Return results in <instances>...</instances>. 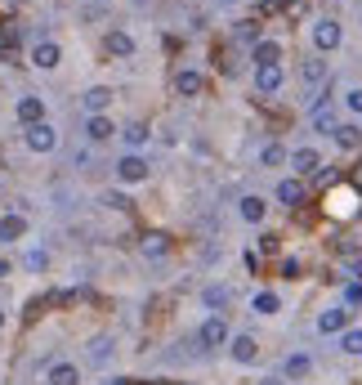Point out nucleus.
Returning <instances> with one entry per match:
<instances>
[{"mask_svg": "<svg viewBox=\"0 0 362 385\" xmlns=\"http://www.w3.org/2000/svg\"><path fill=\"white\" fill-rule=\"evenodd\" d=\"M233 36H237V41H255V23H237Z\"/></svg>", "mask_w": 362, "mask_h": 385, "instance_id": "473e14b6", "label": "nucleus"}, {"mask_svg": "<svg viewBox=\"0 0 362 385\" xmlns=\"http://www.w3.org/2000/svg\"><path fill=\"white\" fill-rule=\"evenodd\" d=\"M251 59H255V68H277V59H282V45H277V41H255Z\"/></svg>", "mask_w": 362, "mask_h": 385, "instance_id": "2eb2a0df", "label": "nucleus"}, {"mask_svg": "<svg viewBox=\"0 0 362 385\" xmlns=\"http://www.w3.org/2000/svg\"><path fill=\"white\" fill-rule=\"evenodd\" d=\"M139 251L148 260H161V256H170V238H166V233H148V238L139 242Z\"/></svg>", "mask_w": 362, "mask_h": 385, "instance_id": "a211bd4d", "label": "nucleus"}, {"mask_svg": "<svg viewBox=\"0 0 362 385\" xmlns=\"http://www.w3.org/2000/svg\"><path fill=\"white\" fill-rule=\"evenodd\" d=\"M58 59H63V49L54 41H41L36 49H31V63H36V68H58Z\"/></svg>", "mask_w": 362, "mask_h": 385, "instance_id": "6ab92c4d", "label": "nucleus"}, {"mask_svg": "<svg viewBox=\"0 0 362 385\" xmlns=\"http://www.w3.org/2000/svg\"><path fill=\"white\" fill-rule=\"evenodd\" d=\"M349 278L362 282V256H349Z\"/></svg>", "mask_w": 362, "mask_h": 385, "instance_id": "f704fd0d", "label": "nucleus"}, {"mask_svg": "<svg viewBox=\"0 0 362 385\" xmlns=\"http://www.w3.org/2000/svg\"><path fill=\"white\" fill-rule=\"evenodd\" d=\"M27 148H31V153H54V148H58V130L54 126H49V121H36V126H27Z\"/></svg>", "mask_w": 362, "mask_h": 385, "instance_id": "f03ea898", "label": "nucleus"}, {"mask_svg": "<svg viewBox=\"0 0 362 385\" xmlns=\"http://www.w3.org/2000/svg\"><path fill=\"white\" fill-rule=\"evenodd\" d=\"M282 161H286L282 144H264V148H259V166H282Z\"/></svg>", "mask_w": 362, "mask_h": 385, "instance_id": "cd10ccee", "label": "nucleus"}, {"mask_svg": "<svg viewBox=\"0 0 362 385\" xmlns=\"http://www.w3.org/2000/svg\"><path fill=\"white\" fill-rule=\"evenodd\" d=\"M277 202H282V206H300L304 202V184L300 179H282V184H277Z\"/></svg>", "mask_w": 362, "mask_h": 385, "instance_id": "5701e85b", "label": "nucleus"}, {"mask_svg": "<svg viewBox=\"0 0 362 385\" xmlns=\"http://www.w3.org/2000/svg\"><path fill=\"white\" fill-rule=\"evenodd\" d=\"M103 49H108L112 59H130V54H135V36H125V31H108Z\"/></svg>", "mask_w": 362, "mask_h": 385, "instance_id": "f3484780", "label": "nucleus"}, {"mask_svg": "<svg viewBox=\"0 0 362 385\" xmlns=\"http://www.w3.org/2000/svg\"><path fill=\"white\" fill-rule=\"evenodd\" d=\"M117 179H125V184H139V179H148V161H143L139 153L121 157V161H117Z\"/></svg>", "mask_w": 362, "mask_h": 385, "instance_id": "9d476101", "label": "nucleus"}, {"mask_svg": "<svg viewBox=\"0 0 362 385\" xmlns=\"http://www.w3.org/2000/svg\"><path fill=\"white\" fill-rule=\"evenodd\" d=\"M206 90V76L202 72H192V68H184V72H175V94H184V99H192V94H202Z\"/></svg>", "mask_w": 362, "mask_h": 385, "instance_id": "9b49d317", "label": "nucleus"}, {"mask_svg": "<svg viewBox=\"0 0 362 385\" xmlns=\"http://www.w3.org/2000/svg\"><path fill=\"white\" fill-rule=\"evenodd\" d=\"M228 354H233V363H255L259 359V341L251 336V331H237V336L228 341Z\"/></svg>", "mask_w": 362, "mask_h": 385, "instance_id": "0eeeda50", "label": "nucleus"}, {"mask_svg": "<svg viewBox=\"0 0 362 385\" xmlns=\"http://www.w3.org/2000/svg\"><path fill=\"white\" fill-rule=\"evenodd\" d=\"M14 116H19L23 126H36V121H45V99H41V94H23L19 104H14Z\"/></svg>", "mask_w": 362, "mask_h": 385, "instance_id": "423d86ee", "label": "nucleus"}, {"mask_svg": "<svg viewBox=\"0 0 362 385\" xmlns=\"http://www.w3.org/2000/svg\"><path fill=\"white\" fill-rule=\"evenodd\" d=\"M237 211H242V220H246V224H264L269 202H264V197H255V193H246L242 202H237Z\"/></svg>", "mask_w": 362, "mask_h": 385, "instance_id": "ddd939ff", "label": "nucleus"}, {"mask_svg": "<svg viewBox=\"0 0 362 385\" xmlns=\"http://www.w3.org/2000/svg\"><path fill=\"white\" fill-rule=\"evenodd\" d=\"M251 309H255L259 318H269V314H277V309H282V300H277V291H255Z\"/></svg>", "mask_w": 362, "mask_h": 385, "instance_id": "393cba45", "label": "nucleus"}, {"mask_svg": "<svg viewBox=\"0 0 362 385\" xmlns=\"http://www.w3.org/2000/svg\"><path fill=\"white\" fill-rule=\"evenodd\" d=\"M5 274H9V264H5V260H0V278H5Z\"/></svg>", "mask_w": 362, "mask_h": 385, "instance_id": "ea45409f", "label": "nucleus"}, {"mask_svg": "<svg viewBox=\"0 0 362 385\" xmlns=\"http://www.w3.org/2000/svg\"><path fill=\"white\" fill-rule=\"evenodd\" d=\"M202 305H206V309H224V305H233V287H224V282L206 287V291H202Z\"/></svg>", "mask_w": 362, "mask_h": 385, "instance_id": "4be33fe9", "label": "nucleus"}, {"mask_svg": "<svg viewBox=\"0 0 362 385\" xmlns=\"http://www.w3.org/2000/svg\"><path fill=\"white\" fill-rule=\"evenodd\" d=\"M19 238H27V220L23 215H5L0 220V242H19Z\"/></svg>", "mask_w": 362, "mask_h": 385, "instance_id": "b1692460", "label": "nucleus"}, {"mask_svg": "<svg viewBox=\"0 0 362 385\" xmlns=\"http://www.w3.org/2000/svg\"><path fill=\"white\" fill-rule=\"evenodd\" d=\"M282 274L286 278H300V260H282Z\"/></svg>", "mask_w": 362, "mask_h": 385, "instance_id": "c9c22d12", "label": "nucleus"}, {"mask_svg": "<svg viewBox=\"0 0 362 385\" xmlns=\"http://www.w3.org/2000/svg\"><path fill=\"white\" fill-rule=\"evenodd\" d=\"M224 5H237V0H224Z\"/></svg>", "mask_w": 362, "mask_h": 385, "instance_id": "37998d69", "label": "nucleus"}, {"mask_svg": "<svg viewBox=\"0 0 362 385\" xmlns=\"http://www.w3.org/2000/svg\"><path fill=\"white\" fill-rule=\"evenodd\" d=\"M336 108L331 104H326V99H322V104H314V130H318V135H336Z\"/></svg>", "mask_w": 362, "mask_h": 385, "instance_id": "dca6fc26", "label": "nucleus"}, {"mask_svg": "<svg viewBox=\"0 0 362 385\" xmlns=\"http://www.w3.org/2000/svg\"><path fill=\"white\" fill-rule=\"evenodd\" d=\"M0 327H5V309H0Z\"/></svg>", "mask_w": 362, "mask_h": 385, "instance_id": "79ce46f5", "label": "nucleus"}, {"mask_svg": "<svg viewBox=\"0 0 362 385\" xmlns=\"http://www.w3.org/2000/svg\"><path fill=\"white\" fill-rule=\"evenodd\" d=\"M135 5H148V0H135Z\"/></svg>", "mask_w": 362, "mask_h": 385, "instance_id": "c03bdc74", "label": "nucleus"}, {"mask_svg": "<svg viewBox=\"0 0 362 385\" xmlns=\"http://www.w3.org/2000/svg\"><path fill=\"white\" fill-rule=\"evenodd\" d=\"M362 305V282H344V309H358Z\"/></svg>", "mask_w": 362, "mask_h": 385, "instance_id": "c756f323", "label": "nucleus"}, {"mask_svg": "<svg viewBox=\"0 0 362 385\" xmlns=\"http://www.w3.org/2000/svg\"><path fill=\"white\" fill-rule=\"evenodd\" d=\"M291 166H295V175H314L318 166H322V153H318V148H295Z\"/></svg>", "mask_w": 362, "mask_h": 385, "instance_id": "4468645a", "label": "nucleus"}, {"mask_svg": "<svg viewBox=\"0 0 362 385\" xmlns=\"http://www.w3.org/2000/svg\"><path fill=\"white\" fill-rule=\"evenodd\" d=\"M0 5H5V9H14V5H19V0H0Z\"/></svg>", "mask_w": 362, "mask_h": 385, "instance_id": "58836bf2", "label": "nucleus"}, {"mask_svg": "<svg viewBox=\"0 0 362 385\" xmlns=\"http://www.w3.org/2000/svg\"><path fill=\"white\" fill-rule=\"evenodd\" d=\"M309 367H314V359H309V354H291V359H286V367H282V372H286V376H304Z\"/></svg>", "mask_w": 362, "mask_h": 385, "instance_id": "c85d7f7f", "label": "nucleus"}, {"mask_svg": "<svg viewBox=\"0 0 362 385\" xmlns=\"http://www.w3.org/2000/svg\"><path fill=\"white\" fill-rule=\"evenodd\" d=\"M228 341H233V331H228V323H224L219 314H210L206 323L197 327V345H202L206 354H210V349H219V345H228Z\"/></svg>", "mask_w": 362, "mask_h": 385, "instance_id": "f257e3e1", "label": "nucleus"}, {"mask_svg": "<svg viewBox=\"0 0 362 385\" xmlns=\"http://www.w3.org/2000/svg\"><path fill=\"white\" fill-rule=\"evenodd\" d=\"M108 385H130V381H125V376H121V381H108Z\"/></svg>", "mask_w": 362, "mask_h": 385, "instance_id": "a19ab883", "label": "nucleus"}, {"mask_svg": "<svg viewBox=\"0 0 362 385\" xmlns=\"http://www.w3.org/2000/svg\"><path fill=\"white\" fill-rule=\"evenodd\" d=\"M318 331H322V336H340V331H349V309H344V305L322 309L318 314Z\"/></svg>", "mask_w": 362, "mask_h": 385, "instance_id": "39448f33", "label": "nucleus"}, {"mask_svg": "<svg viewBox=\"0 0 362 385\" xmlns=\"http://www.w3.org/2000/svg\"><path fill=\"white\" fill-rule=\"evenodd\" d=\"M300 76L309 81V86H322V81H326V63L322 59H304L300 63Z\"/></svg>", "mask_w": 362, "mask_h": 385, "instance_id": "a878e982", "label": "nucleus"}, {"mask_svg": "<svg viewBox=\"0 0 362 385\" xmlns=\"http://www.w3.org/2000/svg\"><path fill=\"white\" fill-rule=\"evenodd\" d=\"M259 251H269V256L277 251V238H273V233H264V238H259Z\"/></svg>", "mask_w": 362, "mask_h": 385, "instance_id": "e433bc0d", "label": "nucleus"}, {"mask_svg": "<svg viewBox=\"0 0 362 385\" xmlns=\"http://www.w3.org/2000/svg\"><path fill=\"white\" fill-rule=\"evenodd\" d=\"M108 104H112V90H108V86H90L86 94H81V108H86V116H103Z\"/></svg>", "mask_w": 362, "mask_h": 385, "instance_id": "6e6552de", "label": "nucleus"}, {"mask_svg": "<svg viewBox=\"0 0 362 385\" xmlns=\"http://www.w3.org/2000/svg\"><path fill=\"white\" fill-rule=\"evenodd\" d=\"M103 202H108V206H117V211H125V206H130V197H125V193H103Z\"/></svg>", "mask_w": 362, "mask_h": 385, "instance_id": "72a5a7b5", "label": "nucleus"}, {"mask_svg": "<svg viewBox=\"0 0 362 385\" xmlns=\"http://www.w3.org/2000/svg\"><path fill=\"white\" fill-rule=\"evenodd\" d=\"M112 359H117V336H108V331L86 345V367H108Z\"/></svg>", "mask_w": 362, "mask_h": 385, "instance_id": "7ed1b4c3", "label": "nucleus"}, {"mask_svg": "<svg viewBox=\"0 0 362 385\" xmlns=\"http://www.w3.org/2000/svg\"><path fill=\"white\" fill-rule=\"evenodd\" d=\"M344 108H349L353 116H362V86H358V90H349V94H344Z\"/></svg>", "mask_w": 362, "mask_h": 385, "instance_id": "2f4dec72", "label": "nucleus"}, {"mask_svg": "<svg viewBox=\"0 0 362 385\" xmlns=\"http://www.w3.org/2000/svg\"><path fill=\"white\" fill-rule=\"evenodd\" d=\"M340 354H349V359H358V354H362V327L340 331Z\"/></svg>", "mask_w": 362, "mask_h": 385, "instance_id": "bb28decb", "label": "nucleus"}, {"mask_svg": "<svg viewBox=\"0 0 362 385\" xmlns=\"http://www.w3.org/2000/svg\"><path fill=\"white\" fill-rule=\"evenodd\" d=\"M340 41H344V27H340L336 19H318V23H314V45L322 49V54L340 49Z\"/></svg>", "mask_w": 362, "mask_h": 385, "instance_id": "20e7f679", "label": "nucleus"}, {"mask_svg": "<svg viewBox=\"0 0 362 385\" xmlns=\"http://www.w3.org/2000/svg\"><path fill=\"white\" fill-rule=\"evenodd\" d=\"M259 385H282V381H277V376H264V381H259Z\"/></svg>", "mask_w": 362, "mask_h": 385, "instance_id": "4c0bfd02", "label": "nucleus"}, {"mask_svg": "<svg viewBox=\"0 0 362 385\" xmlns=\"http://www.w3.org/2000/svg\"><path fill=\"white\" fill-rule=\"evenodd\" d=\"M45 385H81V363H49Z\"/></svg>", "mask_w": 362, "mask_h": 385, "instance_id": "1a4fd4ad", "label": "nucleus"}, {"mask_svg": "<svg viewBox=\"0 0 362 385\" xmlns=\"http://www.w3.org/2000/svg\"><path fill=\"white\" fill-rule=\"evenodd\" d=\"M125 139L135 144V148H139V144H148V126H143V121H135V126H125Z\"/></svg>", "mask_w": 362, "mask_h": 385, "instance_id": "7c9ffc66", "label": "nucleus"}, {"mask_svg": "<svg viewBox=\"0 0 362 385\" xmlns=\"http://www.w3.org/2000/svg\"><path fill=\"white\" fill-rule=\"evenodd\" d=\"M112 130H117V126H112L108 116H86V139H90V144H103V139H112Z\"/></svg>", "mask_w": 362, "mask_h": 385, "instance_id": "412c9836", "label": "nucleus"}, {"mask_svg": "<svg viewBox=\"0 0 362 385\" xmlns=\"http://www.w3.org/2000/svg\"><path fill=\"white\" fill-rule=\"evenodd\" d=\"M282 63H277V68H255V90L259 94H277V90H282Z\"/></svg>", "mask_w": 362, "mask_h": 385, "instance_id": "f8f14e48", "label": "nucleus"}, {"mask_svg": "<svg viewBox=\"0 0 362 385\" xmlns=\"http://www.w3.org/2000/svg\"><path fill=\"white\" fill-rule=\"evenodd\" d=\"M331 139H336V144L344 148V153H353V148L362 144V126H353V121H340V126H336V135H331Z\"/></svg>", "mask_w": 362, "mask_h": 385, "instance_id": "aec40b11", "label": "nucleus"}]
</instances>
